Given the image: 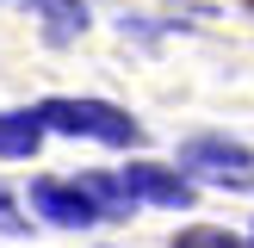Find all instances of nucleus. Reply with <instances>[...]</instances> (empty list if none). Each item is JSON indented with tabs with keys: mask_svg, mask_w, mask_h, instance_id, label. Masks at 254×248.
<instances>
[{
	"mask_svg": "<svg viewBox=\"0 0 254 248\" xmlns=\"http://www.w3.org/2000/svg\"><path fill=\"white\" fill-rule=\"evenodd\" d=\"M248 248H254V236H248Z\"/></svg>",
	"mask_w": 254,
	"mask_h": 248,
	"instance_id": "nucleus-10",
	"label": "nucleus"
},
{
	"mask_svg": "<svg viewBox=\"0 0 254 248\" xmlns=\"http://www.w3.org/2000/svg\"><path fill=\"white\" fill-rule=\"evenodd\" d=\"M174 168L192 186H223V192H254V149L236 143V136H192L180 143V161Z\"/></svg>",
	"mask_w": 254,
	"mask_h": 248,
	"instance_id": "nucleus-2",
	"label": "nucleus"
},
{
	"mask_svg": "<svg viewBox=\"0 0 254 248\" xmlns=\"http://www.w3.org/2000/svg\"><path fill=\"white\" fill-rule=\"evenodd\" d=\"M25 205H31L44 223H56V230H93V223H106L93 211V198H87L74 180H31L25 186Z\"/></svg>",
	"mask_w": 254,
	"mask_h": 248,
	"instance_id": "nucleus-3",
	"label": "nucleus"
},
{
	"mask_svg": "<svg viewBox=\"0 0 254 248\" xmlns=\"http://www.w3.org/2000/svg\"><path fill=\"white\" fill-rule=\"evenodd\" d=\"M174 248H248V242L230 236V230H217V223H192V230L174 236Z\"/></svg>",
	"mask_w": 254,
	"mask_h": 248,
	"instance_id": "nucleus-8",
	"label": "nucleus"
},
{
	"mask_svg": "<svg viewBox=\"0 0 254 248\" xmlns=\"http://www.w3.org/2000/svg\"><path fill=\"white\" fill-rule=\"evenodd\" d=\"M0 230H6V236H31V223L19 217V198H12V192H0Z\"/></svg>",
	"mask_w": 254,
	"mask_h": 248,
	"instance_id": "nucleus-9",
	"label": "nucleus"
},
{
	"mask_svg": "<svg viewBox=\"0 0 254 248\" xmlns=\"http://www.w3.org/2000/svg\"><path fill=\"white\" fill-rule=\"evenodd\" d=\"M74 186L93 198L99 217H136V198H130V186H124V174H74Z\"/></svg>",
	"mask_w": 254,
	"mask_h": 248,
	"instance_id": "nucleus-7",
	"label": "nucleus"
},
{
	"mask_svg": "<svg viewBox=\"0 0 254 248\" xmlns=\"http://www.w3.org/2000/svg\"><path fill=\"white\" fill-rule=\"evenodd\" d=\"M44 118L37 112H0V161H31L44 149Z\"/></svg>",
	"mask_w": 254,
	"mask_h": 248,
	"instance_id": "nucleus-6",
	"label": "nucleus"
},
{
	"mask_svg": "<svg viewBox=\"0 0 254 248\" xmlns=\"http://www.w3.org/2000/svg\"><path fill=\"white\" fill-rule=\"evenodd\" d=\"M25 12L44 25V37H50V44H74V37L93 25L87 0H25Z\"/></svg>",
	"mask_w": 254,
	"mask_h": 248,
	"instance_id": "nucleus-5",
	"label": "nucleus"
},
{
	"mask_svg": "<svg viewBox=\"0 0 254 248\" xmlns=\"http://www.w3.org/2000/svg\"><path fill=\"white\" fill-rule=\"evenodd\" d=\"M37 118H44V130L93 136V143H106V149L143 143V124H136L124 106H112V99H44V106H37Z\"/></svg>",
	"mask_w": 254,
	"mask_h": 248,
	"instance_id": "nucleus-1",
	"label": "nucleus"
},
{
	"mask_svg": "<svg viewBox=\"0 0 254 248\" xmlns=\"http://www.w3.org/2000/svg\"><path fill=\"white\" fill-rule=\"evenodd\" d=\"M124 186H130L136 205H161V211H192L198 205V186L186 180L180 168H161V161H130V168H118Z\"/></svg>",
	"mask_w": 254,
	"mask_h": 248,
	"instance_id": "nucleus-4",
	"label": "nucleus"
}]
</instances>
